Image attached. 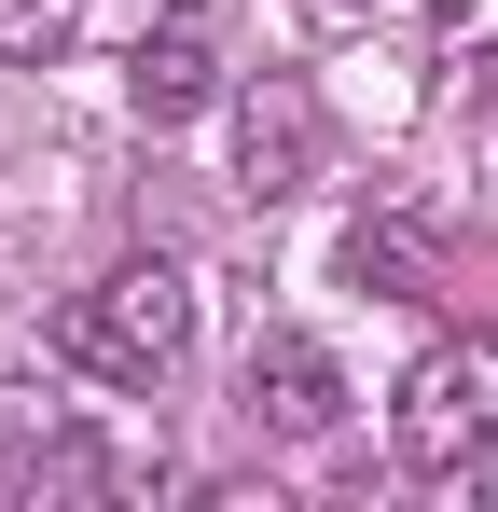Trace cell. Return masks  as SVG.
<instances>
[{"label": "cell", "instance_id": "cell-1", "mask_svg": "<svg viewBox=\"0 0 498 512\" xmlns=\"http://www.w3.org/2000/svg\"><path fill=\"white\" fill-rule=\"evenodd\" d=\"M56 346H70L97 388H139L153 402L166 374L194 360V277L166 250H139V263H111L97 291H70V319H56Z\"/></svg>", "mask_w": 498, "mask_h": 512}, {"label": "cell", "instance_id": "cell-2", "mask_svg": "<svg viewBox=\"0 0 498 512\" xmlns=\"http://www.w3.org/2000/svg\"><path fill=\"white\" fill-rule=\"evenodd\" d=\"M498 443V333H443L429 360L402 374V471H485Z\"/></svg>", "mask_w": 498, "mask_h": 512}, {"label": "cell", "instance_id": "cell-3", "mask_svg": "<svg viewBox=\"0 0 498 512\" xmlns=\"http://www.w3.org/2000/svg\"><path fill=\"white\" fill-rule=\"evenodd\" d=\"M125 97H139V125H194L208 97H222V28H208V0H166L153 28H139V56H125Z\"/></svg>", "mask_w": 498, "mask_h": 512}, {"label": "cell", "instance_id": "cell-4", "mask_svg": "<svg viewBox=\"0 0 498 512\" xmlns=\"http://www.w3.org/2000/svg\"><path fill=\"white\" fill-rule=\"evenodd\" d=\"M236 402H249V429H277V443H332V429H346V374H332L319 333H263L249 374H236Z\"/></svg>", "mask_w": 498, "mask_h": 512}, {"label": "cell", "instance_id": "cell-5", "mask_svg": "<svg viewBox=\"0 0 498 512\" xmlns=\"http://www.w3.org/2000/svg\"><path fill=\"white\" fill-rule=\"evenodd\" d=\"M70 457H83L70 402H56L42 374H0V512H42V499H70Z\"/></svg>", "mask_w": 498, "mask_h": 512}, {"label": "cell", "instance_id": "cell-6", "mask_svg": "<svg viewBox=\"0 0 498 512\" xmlns=\"http://www.w3.org/2000/svg\"><path fill=\"white\" fill-rule=\"evenodd\" d=\"M236 180L249 194H305L319 180V97L291 84V70L236 84Z\"/></svg>", "mask_w": 498, "mask_h": 512}, {"label": "cell", "instance_id": "cell-7", "mask_svg": "<svg viewBox=\"0 0 498 512\" xmlns=\"http://www.w3.org/2000/svg\"><path fill=\"white\" fill-rule=\"evenodd\" d=\"M346 277H360V291H388V305H429V277H443V236L388 208V222H360V236H346Z\"/></svg>", "mask_w": 498, "mask_h": 512}, {"label": "cell", "instance_id": "cell-8", "mask_svg": "<svg viewBox=\"0 0 498 512\" xmlns=\"http://www.w3.org/2000/svg\"><path fill=\"white\" fill-rule=\"evenodd\" d=\"M83 42V0H0V70H42Z\"/></svg>", "mask_w": 498, "mask_h": 512}]
</instances>
